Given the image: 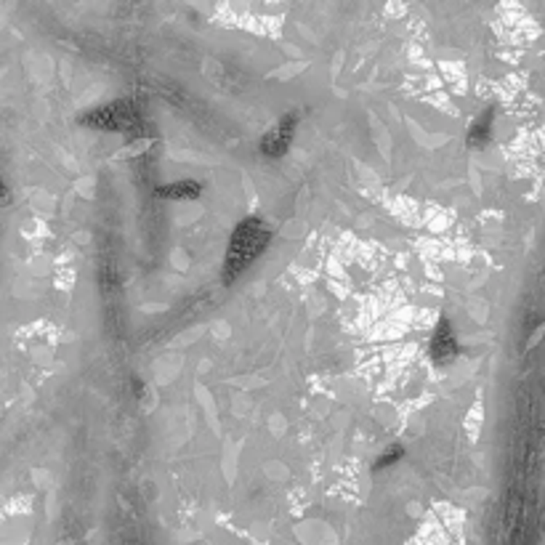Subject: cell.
Wrapping results in <instances>:
<instances>
[{"label": "cell", "instance_id": "3957f363", "mask_svg": "<svg viewBox=\"0 0 545 545\" xmlns=\"http://www.w3.org/2000/svg\"><path fill=\"white\" fill-rule=\"evenodd\" d=\"M431 354L433 359H439V362H447V359H452L458 354V340L452 336L447 322H439L436 336H433V343H431Z\"/></svg>", "mask_w": 545, "mask_h": 545}, {"label": "cell", "instance_id": "7a4b0ae2", "mask_svg": "<svg viewBox=\"0 0 545 545\" xmlns=\"http://www.w3.org/2000/svg\"><path fill=\"white\" fill-rule=\"evenodd\" d=\"M293 126H295V117H285L277 128L263 139V152L266 155H282L285 149H288V144H290V139H293Z\"/></svg>", "mask_w": 545, "mask_h": 545}, {"label": "cell", "instance_id": "6da1fadb", "mask_svg": "<svg viewBox=\"0 0 545 545\" xmlns=\"http://www.w3.org/2000/svg\"><path fill=\"white\" fill-rule=\"evenodd\" d=\"M269 240V234H266V229L261 226V221H245L240 224V229L234 232V237H232V248H229V256H226V266H224V274H229L226 279H234L237 274L253 261V258L263 250V245Z\"/></svg>", "mask_w": 545, "mask_h": 545}, {"label": "cell", "instance_id": "277c9868", "mask_svg": "<svg viewBox=\"0 0 545 545\" xmlns=\"http://www.w3.org/2000/svg\"><path fill=\"white\" fill-rule=\"evenodd\" d=\"M197 194H200V184H194V181H178V184L160 189V197H168V200H192Z\"/></svg>", "mask_w": 545, "mask_h": 545}, {"label": "cell", "instance_id": "5b68a950", "mask_svg": "<svg viewBox=\"0 0 545 545\" xmlns=\"http://www.w3.org/2000/svg\"><path fill=\"white\" fill-rule=\"evenodd\" d=\"M401 458V447H394V449H388L386 452L383 458L378 460V468H383V465H388V463H394V460H399Z\"/></svg>", "mask_w": 545, "mask_h": 545}]
</instances>
